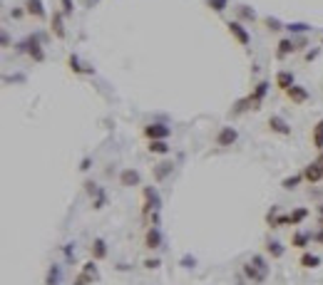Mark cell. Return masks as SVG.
I'll list each match as a JSON object with an SVG mask.
<instances>
[{"label":"cell","instance_id":"cell-1","mask_svg":"<svg viewBox=\"0 0 323 285\" xmlns=\"http://www.w3.org/2000/svg\"><path fill=\"white\" fill-rule=\"evenodd\" d=\"M244 275L251 283H264L269 278V260L264 255H251V260L244 266Z\"/></svg>","mask_w":323,"mask_h":285},{"label":"cell","instance_id":"cell-2","mask_svg":"<svg viewBox=\"0 0 323 285\" xmlns=\"http://www.w3.org/2000/svg\"><path fill=\"white\" fill-rule=\"evenodd\" d=\"M17 52H28L35 62H42V60H45V52H42V45H40V37H37V35H30L25 42H20V45H17Z\"/></svg>","mask_w":323,"mask_h":285},{"label":"cell","instance_id":"cell-3","mask_svg":"<svg viewBox=\"0 0 323 285\" xmlns=\"http://www.w3.org/2000/svg\"><path fill=\"white\" fill-rule=\"evenodd\" d=\"M142 134L147 137V142H167L169 134H171V129L162 122H154V124H147L142 129Z\"/></svg>","mask_w":323,"mask_h":285},{"label":"cell","instance_id":"cell-4","mask_svg":"<svg viewBox=\"0 0 323 285\" xmlns=\"http://www.w3.org/2000/svg\"><path fill=\"white\" fill-rule=\"evenodd\" d=\"M226 30H229V35L239 42L241 48H249L251 45V35H249V30L244 28V23H239V20H229L226 23Z\"/></svg>","mask_w":323,"mask_h":285},{"label":"cell","instance_id":"cell-5","mask_svg":"<svg viewBox=\"0 0 323 285\" xmlns=\"http://www.w3.org/2000/svg\"><path fill=\"white\" fill-rule=\"evenodd\" d=\"M269 129L273 131V134H278V137H291V124L284 119V117H278V114H271L269 117Z\"/></svg>","mask_w":323,"mask_h":285},{"label":"cell","instance_id":"cell-6","mask_svg":"<svg viewBox=\"0 0 323 285\" xmlns=\"http://www.w3.org/2000/svg\"><path fill=\"white\" fill-rule=\"evenodd\" d=\"M142 193H144V208H142V213H144V216H149V211H154V213H157L159 206H162V201H159V193L154 191V186H152V189L147 186Z\"/></svg>","mask_w":323,"mask_h":285},{"label":"cell","instance_id":"cell-7","mask_svg":"<svg viewBox=\"0 0 323 285\" xmlns=\"http://www.w3.org/2000/svg\"><path fill=\"white\" fill-rule=\"evenodd\" d=\"M95 278H97V266H95V260H87V263L82 266V273L75 278L72 285H90Z\"/></svg>","mask_w":323,"mask_h":285},{"label":"cell","instance_id":"cell-8","mask_svg":"<svg viewBox=\"0 0 323 285\" xmlns=\"http://www.w3.org/2000/svg\"><path fill=\"white\" fill-rule=\"evenodd\" d=\"M304 181L306 184H318V181H323V166L318 164V161H311L308 166H304Z\"/></svg>","mask_w":323,"mask_h":285},{"label":"cell","instance_id":"cell-9","mask_svg":"<svg viewBox=\"0 0 323 285\" xmlns=\"http://www.w3.org/2000/svg\"><path fill=\"white\" fill-rule=\"evenodd\" d=\"M236 139H239V131L234 127H221L214 142H217V146H231V144H236Z\"/></svg>","mask_w":323,"mask_h":285},{"label":"cell","instance_id":"cell-10","mask_svg":"<svg viewBox=\"0 0 323 285\" xmlns=\"http://www.w3.org/2000/svg\"><path fill=\"white\" fill-rule=\"evenodd\" d=\"M266 92H269V82H266V79H261V82H258V84L254 87V92L249 95V102H251V107H254V109H261V102H264Z\"/></svg>","mask_w":323,"mask_h":285},{"label":"cell","instance_id":"cell-11","mask_svg":"<svg viewBox=\"0 0 323 285\" xmlns=\"http://www.w3.org/2000/svg\"><path fill=\"white\" fill-rule=\"evenodd\" d=\"M162 246V231L157 226H149L147 233H144V248L147 251H157Z\"/></svg>","mask_w":323,"mask_h":285},{"label":"cell","instance_id":"cell-12","mask_svg":"<svg viewBox=\"0 0 323 285\" xmlns=\"http://www.w3.org/2000/svg\"><path fill=\"white\" fill-rule=\"evenodd\" d=\"M286 97H289V102H291V104H306V102L311 99L308 90H306V87H301V84H293L291 90L286 92Z\"/></svg>","mask_w":323,"mask_h":285},{"label":"cell","instance_id":"cell-13","mask_svg":"<svg viewBox=\"0 0 323 285\" xmlns=\"http://www.w3.org/2000/svg\"><path fill=\"white\" fill-rule=\"evenodd\" d=\"M296 84V79H293V72H289V70H278L276 72V87L281 90L284 95L291 90V87Z\"/></svg>","mask_w":323,"mask_h":285},{"label":"cell","instance_id":"cell-14","mask_svg":"<svg viewBox=\"0 0 323 285\" xmlns=\"http://www.w3.org/2000/svg\"><path fill=\"white\" fill-rule=\"evenodd\" d=\"M62 10H55L52 13V20H50V30H52V35L57 37V40H65L68 37V32H65V23H62Z\"/></svg>","mask_w":323,"mask_h":285},{"label":"cell","instance_id":"cell-15","mask_svg":"<svg viewBox=\"0 0 323 285\" xmlns=\"http://www.w3.org/2000/svg\"><path fill=\"white\" fill-rule=\"evenodd\" d=\"M25 13L33 15V17H37V20H45V17H48L42 0H25Z\"/></svg>","mask_w":323,"mask_h":285},{"label":"cell","instance_id":"cell-16","mask_svg":"<svg viewBox=\"0 0 323 285\" xmlns=\"http://www.w3.org/2000/svg\"><path fill=\"white\" fill-rule=\"evenodd\" d=\"M276 48H278V50H276V57H278V60H284V57H289L291 52H296V50H298V48H296V42H293L291 37H281Z\"/></svg>","mask_w":323,"mask_h":285},{"label":"cell","instance_id":"cell-17","mask_svg":"<svg viewBox=\"0 0 323 285\" xmlns=\"http://www.w3.org/2000/svg\"><path fill=\"white\" fill-rule=\"evenodd\" d=\"M139 181H142V176H139V171H135V169H124L119 174V184L122 186H139Z\"/></svg>","mask_w":323,"mask_h":285},{"label":"cell","instance_id":"cell-18","mask_svg":"<svg viewBox=\"0 0 323 285\" xmlns=\"http://www.w3.org/2000/svg\"><path fill=\"white\" fill-rule=\"evenodd\" d=\"M90 255H92V260H104L107 258V243H104V238H95L92 240Z\"/></svg>","mask_w":323,"mask_h":285},{"label":"cell","instance_id":"cell-19","mask_svg":"<svg viewBox=\"0 0 323 285\" xmlns=\"http://www.w3.org/2000/svg\"><path fill=\"white\" fill-rule=\"evenodd\" d=\"M311 233H306V231H296L293 236H291V246L293 248H298V251H306V246L311 243Z\"/></svg>","mask_w":323,"mask_h":285},{"label":"cell","instance_id":"cell-20","mask_svg":"<svg viewBox=\"0 0 323 285\" xmlns=\"http://www.w3.org/2000/svg\"><path fill=\"white\" fill-rule=\"evenodd\" d=\"M171 169H174V164H169V161H162V164H157L154 169H152V176H154V181L157 184H162L169 174H171Z\"/></svg>","mask_w":323,"mask_h":285},{"label":"cell","instance_id":"cell-21","mask_svg":"<svg viewBox=\"0 0 323 285\" xmlns=\"http://www.w3.org/2000/svg\"><path fill=\"white\" fill-rule=\"evenodd\" d=\"M147 149H149V154H157V157H167L171 151L167 142H147Z\"/></svg>","mask_w":323,"mask_h":285},{"label":"cell","instance_id":"cell-22","mask_svg":"<svg viewBox=\"0 0 323 285\" xmlns=\"http://www.w3.org/2000/svg\"><path fill=\"white\" fill-rule=\"evenodd\" d=\"M308 208H293L291 213H289V226H298V223H304L306 218H308Z\"/></svg>","mask_w":323,"mask_h":285},{"label":"cell","instance_id":"cell-23","mask_svg":"<svg viewBox=\"0 0 323 285\" xmlns=\"http://www.w3.org/2000/svg\"><path fill=\"white\" fill-rule=\"evenodd\" d=\"M68 64H70V70H72L75 75H95L92 67H82L80 60H77V55H70V57H68Z\"/></svg>","mask_w":323,"mask_h":285},{"label":"cell","instance_id":"cell-24","mask_svg":"<svg viewBox=\"0 0 323 285\" xmlns=\"http://www.w3.org/2000/svg\"><path fill=\"white\" fill-rule=\"evenodd\" d=\"M311 142H313V146H316L318 151H323V119H318V122H316Z\"/></svg>","mask_w":323,"mask_h":285},{"label":"cell","instance_id":"cell-25","mask_svg":"<svg viewBox=\"0 0 323 285\" xmlns=\"http://www.w3.org/2000/svg\"><path fill=\"white\" fill-rule=\"evenodd\" d=\"M266 253L271 255V258H284V253H286V248L281 246V243H278V240H269V243H266Z\"/></svg>","mask_w":323,"mask_h":285},{"label":"cell","instance_id":"cell-26","mask_svg":"<svg viewBox=\"0 0 323 285\" xmlns=\"http://www.w3.org/2000/svg\"><path fill=\"white\" fill-rule=\"evenodd\" d=\"M301 266H304V268H318L321 266V258L318 255H313V253H301Z\"/></svg>","mask_w":323,"mask_h":285},{"label":"cell","instance_id":"cell-27","mask_svg":"<svg viewBox=\"0 0 323 285\" xmlns=\"http://www.w3.org/2000/svg\"><path fill=\"white\" fill-rule=\"evenodd\" d=\"M264 25H266V30H269V32H281V30L286 28V25L281 23V20H278V17H271V15H269V17H264Z\"/></svg>","mask_w":323,"mask_h":285},{"label":"cell","instance_id":"cell-28","mask_svg":"<svg viewBox=\"0 0 323 285\" xmlns=\"http://www.w3.org/2000/svg\"><path fill=\"white\" fill-rule=\"evenodd\" d=\"M236 15H239L241 20H246V23H254V20H256V13L249 5H236Z\"/></svg>","mask_w":323,"mask_h":285},{"label":"cell","instance_id":"cell-29","mask_svg":"<svg viewBox=\"0 0 323 285\" xmlns=\"http://www.w3.org/2000/svg\"><path fill=\"white\" fill-rule=\"evenodd\" d=\"M45 285H60V266H52L45 275Z\"/></svg>","mask_w":323,"mask_h":285},{"label":"cell","instance_id":"cell-30","mask_svg":"<svg viewBox=\"0 0 323 285\" xmlns=\"http://www.w3.org/2000/svg\"><path fill=\"white\" fill-rule=\"evenodd\" d=\"M206 8H211L214 13H224L229 8V0H206Z\"/></svg>","mask_w":323,"mask_h":285},{"label":"cell","instance_id":"cell-31","mask_svg":"<svg viewBox=\"0 0 323 285\" xmlns=\"http://www.w3.org/2000/svg\"><path fill=\"white\" fill-rule=\"evenodd\" d=\"M301 181H304V174H293V176H289V179L281 181V186H284V189H296Z\"/></svg>","mask_w":323,"mask_h":285},{"label":"cell","instance_id":"cell-32","mask_svg":"<svg viewBox=\"0 0 323 285\" xmlns=\"http://www.w3.org/2000/svg\"><path fill=\"white\" fill-rule=\"evenodd\" d=\"M85 191H87V193L92 196V199H100V196H104V191H102L95 181H85Z\"/></svg>","mask_w":323,"mask_h":285},{"label":"cell","instance_id":"cell-33","mask_svg":"<svg viewBox=\"0 0 323 285\" xmlns=\"http://www.w3.org/2000/svg\"><path fill=\"white\" fill-rule=\"evenodd\" d=\"M286 30H289V32H308L311 25H306V23H289Z\"/></svg>","mask_w":323,"mask_h":285},{"label":"cell","instance_id":"cell-34","mask_svg":"<svg viewBox=\"0 0 323 285\" xmlns=\"http://www.w3.org/2000/svg\"><path fill=\"white\" fill-rule=\"evenodd\" d=\"M60 3H62V15H72V0H60Z\"/></svg>","mask_w":323,"mask_h":285},{"label":"cell","instance_id":"cell-35","mask_svg":"<svg viewBox=\"0 0 323 285\" xmlns=\"http://www.w3.org/2000/svg\"><path fill=\"white\" fill-rule=\"evenodd\" d=\"M144 266L147 268H159V260L157 258H149V260H144Z\"/></svg>","mask_w":323,"mask_h":285},{"label":"cell","instance_id":"cell-36","mask_svg":"<svg viewBox=\"0 0 323 285\" xmlns=\"http://www.w3.org/2000/svg\"><path fill=\"white\" fill-rule=\"evenodd\" d=\"M90 164H92V161H90V157H85V159H82V164H80V169H82V171H87V169H90Z\"/></svg>","mask_w":323,"mask_h":285},{"label":"cell","instance_id":"cell-37","mask_svg":"<svg viewBox=\"0 0 323 285\" xmlns=\"http://www.w3.org/2000/svg\"><path fill=\"white\" fill-rule=\"evenodd\" d=\"M318 52H321V50H311V52H306V60H308V62H311V60H316V57H318Z\"/></svg>","mask_w":323,"mask_h":285},{"label":"cell","instance_id":"cell-38","mask_svg":"<svg viewBox=\"0 0 323 285\" xmlns=\"http://www.w3.org/2000/svg\"><path fill=\"white\" fill-rule=\"evenodd\" d=\"M182 263H184V266H187V268H191V266H194V258L184 255V258H182Z\"/></svg>","mask_w":323,"mask_h":285},{"label":"cell","instance_id":"cell-39","mask_svg":"<svg viewBox=\"0 0 323 285\" xmlns=\"http://www.w3.org/2000/svg\"><path fill=\"white\" fill-rule=\"evenodd\" d=\"M313 238H316V240H318V243H323V231H321V233H316V236H313Z\"/></svg>","mask_w":323,"mask_h":285},{"label":"cell","instance_id":"cell-40","mask_svg":"<svg viewBox=\"0 0 323 285\" xmlns=\"http://www.w3.org/2000/svg\"><path fill=\"white\" fill-rule=\"evenodd\" d=\"M316 161H318V164H321V166H323V151H321V157H318V159H316Z\"/></svg>","mask_w":323,"mask_h":285},{"label":"cell","instance_id":"cell-41","mask_svg":"<svg viewBox=\"0 0 323 285\" xmlns=\"http://www.w3.org/2000/svg\"><path fill=\"white\" fill-rule=\"evenodd\" d=\"M318 226H321V231H323V216L318 218Z\"/></svg>","mask_w":323,"mask_h":285},{"label":"cell","instance_id":"cell-42","mask_svg":"<svg viewBox=\"0 0 323 285\" xmlns=\"http://www.w3.org/2000/svg\"><path fill=\"white\" fill-rule=\"evenodd\" d=\"M318 213H321V216H323V204H321V206H318Z\"/></svg>","mask_w":323,"mask_h":285},{"label":"cell","instance_id":"cell-43","mask_svg":"<svg viewBox=\"0 0 323 285\" xmlns=\"http://www.w3.org/2000/svg\"><path fill=\"white\" fill-rule=\"evenodd\" d=\"M321 45H323V40H321Z\"/></svg>","mask_w":323,"mask_h":285}]
</instances>
